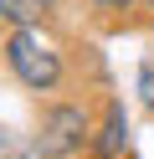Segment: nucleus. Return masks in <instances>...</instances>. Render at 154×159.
Listing matches in <instances>:
<instances>
[{"label": "nucleus", "mask_w": 154, "mask_h": 159, "mask_svg": "<svg viewBox=\"0 0 154 159\" xmlns=\"http://www.w3.org/2000/svg\"><path fill=\"white\" fill-rule=\"evenodd\" d=\"M5 67L16 72L21 87H31V93L62 87V46L51 41L41 26H10L5 31Z\"/></svg>", "instance_id": "obj_1"}, {"label": "nucleus", "mask_w": 154, "mask_h": 159, "mask_svg": "<svg viewBox=\"0 0 154 159\" xmlns=\"http://www.w3.org/2000/svg\"><path fill=\"white\" fill-rule=\"evenodd\" d=\"M36 159H72L82 144H87V108L77 103H51L41 113V128H36Z\"/></svg>", "instance_id": "obj_2"}, {"label": "nucleus", "mask_w": 154, "mask_h": 159, "mask_svg": "<svg viewBox=\"0 0 154 159\" xmlns=\"http://www.w3.org/2000/svg\"><path fill=\"white\" fill-rule=\"evenodd\" d=\"M123 144H128V113H123V103H108V123H103V139H98V159H118Z\"/></svg>", "instance_id": "obj_3"}, {"label": "nucleus", "mask_w": 154, "mask_h": 159, "mask_svg": "<svg viewBox=\"0 0 154 159\" xmlns=\"http://www.w3.org/2000/svg\"><path fill=\"white\" fill-rule=\"evenodd\" d=\"M51 5H57V0H0V11H5L10 26H41Z\"/></svg>", "instance_id": "obj_4"}, {"label": "nucleus", "mask_w": 154, "mask_h": 159, "mask_svg": "<svg viewBox=\"0 0 154 159\" xmlns=\"http://www.w3.org/2000/svg\"><path fill=\"white\" fill-rule=\"evenodd\" d=\"M0 159H36V144H26L16 128H0Z\"/></svg>", "instance_id": "obj_5"}, {"label": "nucleus", "mask_w": 154, "mask_h": 159, "mask_svg": "<svg viewBox=\"0 0 154 159\" xmlns=\"http://www.w3.org/2000/svg\"><path fill=\"white\" fill-rule=\"evenodd\" d=\"M92 5H98V11H128L133 0H92Z\"/></svg>", "instance_id": "obj_6"}, {"label": "nucleus", "mask_w": 154, "mask_h": 159, "mask_svg": "<svg viewBox=\"0 0 154 159\" xmlns=\"http://www.w3.org/2000/svg\"><path fill=\"white\" fill-rule=\"evenodd\" d=\"M0 26H10V21H5V11H0Z\"/></svg>", "instance_id": "obj_7"}, {"label": "nucleus", "mask_w": 154, "mask_h": 159, "mask_svg": "<svg viewBox=\"0 0 154 159\" xmlns=\"http://www.w3.org/2000/svg\"><path fill=\"white\" fill-rule=\"evenodd\" d=\"M144 5H149V11H154V0H144Z\"/></svg>", "instance_id": "obj_8"}]
</instances>
